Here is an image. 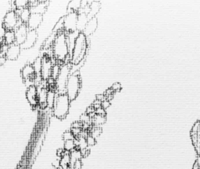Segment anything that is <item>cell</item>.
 <instances>
[{
    "mask_svg": "<svg viewBox=\"0 0 200 169\" xmlns=\"http://www.w3.org/2000/svg\"><path fill=\"white\" fill-rule=\"evenodd\" d=\"M52 49L53 56L59 62H63L68 57L70 48L66 32L62 31L57 34L52 46Z\"/></svg>",
    "mask_w": 200,
    "mask_h": 169,
    "instance_id": "cell-1",
    "label": "cell"
},
{
    "mask_svg": "<svg viewBox=\"0 0 200 169\" xmlns=\"http://www.w3.org/2000/svg\"><path fill=\"white\" fill-rule=\"evenodd\" d=\"M88 50L87 37L80 32L74 41V47L72 49L71 62L73 65H77L84 58Z\"/></svg>",
    "mask_w": 200,
    "mask_h": 169,
    "instance_id": "cell-2",
    "label": "cell"
},
{
    "mask_svg": "<svg viewBox=\"0 0 200 169\" xmlns=\"http://www.w3.org/2000/svg\"><path fill=\"white\" fill-rule=\"evenodd\" d=\"M71 100L65 94H60L55 97V102L53 105V115L57 119H63L66 118L69 112Z\"/></svg>",
    "mask_w": 200,
    "mask_h": 169,
    "instance_id": "cell-3",
    "label": "cell"
},
{
    "mask_svg": "<svg viewBox=\"0 0 200 169\" xmlns=\"http://www.w3.org/2000/svg\"><path fill=\"white\" fill-rule=\"evenodd\" d=\"M81 88V79L79 74L72 73L70 75L66 85V94L70 100H74L78 95Z\"/></svg>",
    "mask_w": 200,
    "mask_h": 169,
    "instance_id": "cell-4",
    "label": "cell"
},
{
    "mask_svg": "<svg viewBox=\"0 0 200 169\" xmlns=\"http://www.w3.org/2000/svg\"><path fill=\"white\" fill-rule=\"evenodd\" d=\"M70 73H71V68L68 64H63V66H61L60 73L55 80V88L59 92H60V94H65L63 92L64 90L66 91V82L71 75Z\"/></svg>",
    "mask_w": 200,
    "mask_h": 169,
    "instance_id": "cell-5",
    "label": "cell"
},
{
    "mask_svg": "<svg viewBox=\"0 0 200 169\" xmlns=\"http://www.w3.org/2000/svg\"><path fill=\"white\" fill-rule=\"evenodd\" d=\"M77 12H70L66 16H63V28L66 33L77 31Z\"/></svg>",
    "mask_w": 200,
    "mask_h": 169,
    "instance_id": "cell-6",
    "label": "cell"
},
{
    "mask_svg": "<svg viewBox=\"0 0 200 169\" xmlns=\"http://www.w3.org/2000/svg\"><path fill=\"white\" fill-rule=\"evenodd\" d=\"M19 16L15 10H10L4 17L3 26L5 31H13L18 25Z\"/></svg>",
    "mask_w": 200,
    "mask_h": 169,
    "instance_id": "cell-7",
    "label": "cell"
},
{
    "mask_svg": "<svg viewBox=\"0 0 200 169\" xmlns=\"http://www.w3.org/2000/svg\"><path fill=\"white\" fill-rule=\"evenodd\" d=\"M191 140H192V145L195 148L198 156L200 157V121H195L193 125L191 132Z\"/></svg>",
    "mask_w": 200,
    "mask_h": 169,
    "instance_id": "cell-8",
    "label": "cell"
},
{
    "mask_svg": "<svg viewBox=\"0 0 200 169\" xmlns=\"http://www.w3.org/2000/svg\"><path fill=\"white\" fill-rule=\"evenodd\" d=\"M53 62L49 56H45L42 58V70H41V77L43 79H49L51 78L52 69H53Z\"/></svg>",
    "mask_w": 200,
    "mask_h": 169,
    "instance_id": "cell-9",
    "label": "cell"
},
{
    "mask_svg": "<svg viewBox=\"0 0 200 169\" xmlns=\"http://www.w3.org/2000/svg\"><path fill=\"white\" fill-rule=\"evenodd\" d=\"M26 98L30 105L33 107L38 105V88L34 85H31L28 87L26 91Z\"/></svg>",
    "mask_w": 200,
    "mask_h": 169,
    "instance_id": "cell-10",
    "label": "cell"
},
{
    "mask_svg": "<svg viewBox=\"0 0 200 169\" xmlns=\"http://www.w3.org/2000/svg\"><path fill=\"white\" fill-rule=\"evenodd\" d=\"M43 20V16L42 14L39 13H32L27 23V26L28 30H34L36 31L38 27L40 26Z\"/></svg>",
    "mask_w": 200,
    "mask_h": 169,
    "instance_id": "cell-11",
    "label": "cell"
},
{
    "mask_svg": "<svg viewBox=\"0 0 200 169\" xmlns=\"http://www.w3.org/2000/svg\"><path fill=\"white\" fill-rule=\"evenodd\" d=\"M38 39V34L36 31L34 30H28L26 38L24 42L22 44V48L24 49H28L32 48L34 45L35 42L37 41Z\"/></svg>",
    "mask_w": 200,
    "mask_h": 169,
    "instance_id": "cell-12",
    "label": "cell"
},
{
    "mask_svg": "<svg viewBox=\"0 0 200 169\" xmlns=\"http://www.w3.org/2000/svg\"><path fill=\"white\" fill-rule=\"evenodd\" d=\"M27 31H28V29H27V24H22L17 26L16 31H15V38H16V43L17 45H21L24 42Z\"/></svg>",
    "mask_w": 200,
    "mask_h": 169,
    "instance_id": "cell-13",
    "label": "cell"
},
{
    "mask_svg": "<svg viewBox=\"0 0 200 169\" xmlns=\"http://www.w3.org/2000/svg\"><path fill=\"white\" fill-rule=\"evenodd\" d=\"M21 52V45L14 43L7 48V50L5 52V57L10 60H16L18 58Z\"/></svg>",
    "mask_w": 200,
    "mask_h": 169,
    "instance_id": "cell-14",
    "label": "cell"
},
{
    "mask_svg": "<svg viewBox=\"0 0 200 169\" xmlns=\"http://www.w3.org/2000/svg\"><path fill=\"white\" fill-rule=\"evenodd\" d=\"M97 26L98 21L96 17H93V18L89 19L82 33H83L86 37L90 36V35H92V34L95 31V30L97 28Z\"/></svg>",
    "mask_w": 200,
    "mask_h": 169,
    "instance_id": "cell-15",
    "label": "cell"
},
{
    "mask_svg": "<svg viewBox=\"0 0 200 169\" xmlns=\"http://www.w3.org/2000/svg\"><path fill=\"white\" fill-rule=\"evenodd\" d=\"M21 75L26 81L31 80L35 77L36 74H35V72L32 64H27L24 66V68L21 70Z\"/></svg>",
    "mask_w": 200,
    "mask_h": 169,
    "instance_id": "cell-16",
    "label": "cell"
},
{
    "mask_svg": "<svg viewBox=\"0 0 200 169\" xmlns=\"http://www.w3.org/2000/svg\"><path fill=\"white\" fill-rule=\"evenodd\" d=\"M48 90L45 87H42L39 89H38V105L42 106V108L47 107L46 100H47Z\"/></svg>",
    "mask_w": 200,
    "mask_h": 169,
    "instance_id": "cell-17",
    "label": "cell"
},
{
    "mask_svg": "<svg viewBox=\"0 0 200 169\" xmlns=\"http://www.w3.org/2000/svg\"><path fill=\"white\" fill-rule=\"evenodd\" d=\"M88 21V18L85 13L83 12L78 13L77 22V31H78V32H83Z\"/></svg>",
    "mask_w": 200,
    "mask_h": 169,
    "instance_id": "cell-18",
    "label": "cell"
},
{
    "mask_svg": "<svg viewBox=\"0 0 200 169\" xmlns=\"http://www.w3.org/2000/svg\"><path fill=\"white\" fill-rule=\"evenodd\" d=\"M3 41L5 45H11L15 43L16 38H15V31H5L4 36H3Z\"/></svg>",
    "mask_w": 200,
    "mask_h": 169,
    "instance_id": "cell-19",
    "label": "cell"
},
{
    "mask_svg": "<svg viewBox=\"0 0 200 169\" xmlns=\"http://www.w3.org/2000/svg\"><path fill=\"white\" fill-rule=\"evenodd\" d=\"M100 7H101V3L99 2H92L89 5V13L88 15V18L89 17L90 19L95 17V15L99 13V11L100 10Z\"/></svg>",
    "mask_w": 200,
    "mask_h": 169,
    "instance_id": "cell-20",
    "label": "cell"
},
{
    "mask_svg": "<svg viewBox=\"0 0 200 169\" xmlns=\"http://www.w3.org/2000/svg\"><path fill=\"white\" fill-rule=\"evenodd\" d=\"M31 14H32V13H31L30 8H28V7L23 9L21 10H19L18 16L21 23L26 24L27 23V21H28V20H29Z\"/></svg>",
    "mask_w": 200,
    "mask_h": 169,
    "instance_id": "cell-21",
    "label": "cell"
},
{
    "mask_svg": "<svg viewBox=\"0 0 200 169\" xmlns=\"http://www.w3.org/2000/svg\"><path fill=\"white\" fill-rule=\"evenodd\" d=\"M55 93L53 89H50L49 90H48L47 94V100H46V104H47V107L49 108H53L54 102L55 100Z\"/></svg>",
    "mask_w": 200,
    "mask_h": 169,
    "instance_id": "cell-22",
    "label": "cell"
},
{
    "mask_svg": "<svg viewBox=\"0 0 200 169\" xmlns=\"http://www.w3.org/2000/svg\"><path fill=\"white\" fill-rule=\"evenodd\" d=\"M82 8L81 1H71L68 4V11L70 12H77Z\"/></svg>",
    "mask_w": 200,
    "mask_h": 169,
    "instance_id": "cell-23",
    "label": "cell"
},
{
    "mask_svg": "<svg viewBox=\"0 0 200 169\" xmlns=\"http://www.w3.org/2000/svg\"><path fill=\"white\" fill-rule=\"evenodd\" d=\"M105 115H99L95 114L93 118H92V122L95 126H99L100 125H103L105 123Z\"/></svg>",
    "mask_w": 200,
    "mask_h": 169,
    "instance_id": "cell-24",
    "label": "cell"
},
{
    "mask_svg": "<svg viewBox=\"0 0 200 169\" xmlns=\"http://www.w3.org/2000/svg\"><path fill=\"white\" fill-rule=\"evenodd\" d=\"M42 58L38 57L34 60V63L32 64L33 68L34 69L35 74L36 75H41V70H42Z\"/></svg>",
    "mask_w": 200,
    "mask_h": 169,
    "instance_id": "cell-25",
    "label": "cell"
},
{
    "mask_svg": "<svg viewBox=\"0 0 200 169\" xmlns=\"http://www.w3.org/2000/svg\"><path fill=\"white\" fill-rule=\"evenodd\" d=\"M29 1H27V0H16V1H14V5H15L16 10H19L27 8L28 5H29Z\"/></svg>",
    "mask_w": 200,
    "mask_h": 169,
    "instance_id": "cell-26",
    "label": "cell"
},
{
    "mask_svg": "<svg viewBox=\"0 0 200 169\" xmlns=\"http://www.w3.org/2000/svg\"><path fill=\"white\" fill-rule=\"evenodd\" d=\"M74 149H76V146L74 143V140H66L64 142V150L68 152H71L74 151Z\"/></svg>",
    "mask_w": 200,
    "mask_h": 169,
    "instance_id": "cell-27",
    "label": "cell"
},
{
    "mask_svg": "<svg viewBox=\"0 0 200 169\" xmlns=\"http://www.w3.org/2000/svg\"><path fill=\"white\" fill-rule=\"evenodd\" d=\"M63 30L64 31V28H63V17H62L55 24V26H54V29H53V32L58 34L60 32H62Z\"/></svg>",
    "mask_w": 200,
    "mask_h": 169,
    "instance_id": "cell-28",
    "label": "cell"
},
{
    "mask_svg": "<svg viewBox=\"0 0 200 169\" xmlns=\"http://www.w3.org/2000/svg\"><path fill=\"white\" fill-rule=\"evenodd\" d=\"M61 66L59 64H55L53 65V69H52V75H51V78L55 80V79L58 77L59 73H60V70Z\"/></svg>",
    "mask_w": 200,
    "mask_h": 169,
    "instance_id": "cell-29",
    "label": "cell"
},
{
    "mask_svg": "<svg viewBox=\"0 0 200 169\" xmlns=\"http://www.w3.org/2000/svg\"><path fill=\"white\" fill-rule=\"evenodd\" d=\"M101 132H102V130L100 129L99 127L94 126L93 128H92V130H90L89 135L91 136H92V137L94 138V139H96V138L99 136V135L101 134Z\"/></svg>",
    "mask_w": 200,
    "mask_h": 169,
    "instance_id": "cell-30",
    "label": "cell"
},
{
    "mask_svg": "<svg viewBox=\"0 0 200 169\" xmlns=\"http://www.w3.org/2000/svg\"><path fill=\"white\" fill-rule=\"evenodd\" d=\"M80 121L82 122V124L87 123V124H90V122H92V119L91 117L88 115V114H83L81 118H80Z\"/></svg>",
    "mask_w": 200,
    "mask_h": 169,
    "instance_id": "cell-31",
    "label": "cell"
},
{
    "mask_svg": "<svg viewBox=\"0 0 200 169\" xmlns=\"http://www.w3.org/2000/svg\"><path fill=\"white\" fill-rule=\"evenodd\" d=\"M63 139L64 141H66V140H74L75 137L71 131H66L63 134Z\"/></svg>",
    "mask_w": 200,
    "mask_h": 169,
    "instance_id": "cell-32",
    "label": "cell"
},
{
    "mask_svg": "<svg viewBox=\"0 0 200 169\" xmlns=\"http://www.w3.org/2000/svg\"><path fill=\"white\" fill-rule=\"evenodd\" d=\"M86 142H87V144L88 147H92V146L95 145V143H96V140L92 136H91L90 135H88L86 137Z\"/></svg>",
    "mask_w": 200,
    "mask_h": 169,
    "instance_id": "cell-33",
    "label": "cell"
},
{
    "mask_svg": "<svg viewBox=\"0 0 200 169\" xmlns=\"http://www.w3.org/2000/svg\"><path fill=\"white\" fill-rule=\"evenodd\" d=\"M82 123L81 121H75L73 124L71 125V127L74 129H82Z\"/></svg>",
    "mask_w": 200,
    "mask_h": 169,
    "instance_id": "cell-34",
    "label": "cell"
},
{
    "mask_svg": "<svg viewBox=\"0 0 200 169\" xmlns=\"http://www.w3.org/2000/svg\"><path fill=\"white\" fill-rule=\"evenodd\" d=\"M95 112L96 113V115H105V110L102 108V107H100V108H99V109H96L95 110Z\"/></svg>",
    "mask_w": 200,
    "mask_h": 169,
    "instance_id": "cell-35",
    "label": "cell"
},
{
    "mask_svg": "<svg viewBox=\"0 0 200 169\" xmlns=\"http://www.w3.org/2000/svg\"><path fill=\"white\" fill-rule=\"evenodd\" d=\"M121 89V86L119 83H115L112 86V87H111V90H114V91H118V90H120Z\"/></svg>",
    "mask_w": 200,
    "mask_h": 169,
    "instance_id": "cell-36",
    "label": "cell"
},
{
    "mask_svg": "<svg viewBox=\"0 0 200 169\" xmlns=\"http://www.w3.org/2000/svg\"><path fill=\"white\" fill-rule=\"evenodd\" d=\"M110 105V101L107 100H104L101 102V107H102L103 109L108 108Z\"/></svg>",
    "mask_w": 200,
    "mask_h": 169,
    "instance_id": "cell-37",
    "label": "cell"
},
{
    "mask_svg": "<svg viewBox=\"0 0 200 169\" xmlns=\"http://www.w3.org/2000/svg\"><path fill=\"white\" fill-rule=\"evenodd\" d=\"M53 166L55 169H60V160H55L53 162Z\"/></svg>",
    "mask_w": 200,
    "mask_h": 169,
    "instance_id": "cell-38",
    "label": "cell"
},
{
    "mask_svg": "<svg viewBox=\"0 0 200 169\" xmlns=\"http://www.w3.org/2000/svg\"><path fill=\"white\" fill-rule=\"evenodd\" d=\"M1 51H2V45L0 44V52H1Z\"/></svg>",
    "mask_w": 200,
    "mask_h": 169,
    "instance_id": "cell-39",
    "label": "cell"
}]
</instances>
